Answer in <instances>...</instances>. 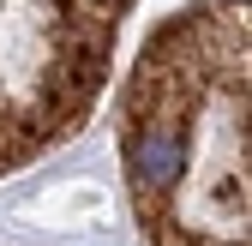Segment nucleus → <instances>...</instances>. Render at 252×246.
<instances>
[{"label":"nucleus","mask_w":252,"mask_h":246,"mask_svg":"<svg viewBox=\"0 0 252 246\" xmlns=\"http://www.w3.org/2000/svg\"><path fill=\"white\" fill-rule=\"evenodd\" d=\"M126 18L132 0H0V180L84 132Z\"/></svg>","instance_id":"f03ea898"},{"label":"nucleus","mask_w":252,"mask_h":246,"mask_svg":"<svg viewBox=\"0 0 252 246\" xmlns=\"http://www.w3.org/2000/svg\"><path fill=\"white\" fill-rule=\"evenodd\" d=\"M120 162L144 246H246V0H192L144 36Z\"/></svg>","instance_id":"f257e3e1"}]
</instances>
